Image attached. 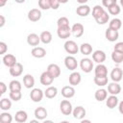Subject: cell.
<instances>
[{
    "mask_svg": "<svg viewBox=\"0 0 123 123\" xmlns=\"http://www.w3.org/2000/svg\"><path fill=\"white\" fill-rule=\"evenodd\" d=\"M57 94H58V88L56 86H48L44 91V96L48 99L55 98L57 96Z\"/></svg>",
    "mask_w": 123,
    "mask_h": 123,
    "instance_id": "cell-28",
    "label": "cell"
},
{
    "mask_svg": "<svg viewBox=\"0 0 123 123\" xmlns=\"http://www.w3.org/2000/svg\"><path fill=\"white\" fill-rule=\"evenodd\" d=\"M58 28H63V27H69V20L65 16H62L57 21Z\"/></svg>",
    "mask_w": 123,
    "mask_h": 123,
    "instance_id": "cell-40",
    "label": "cell"
},
{
    "mask_svg": "<svg viewBox=\"0 0 123 123\" xmlns=\"http://www.w3.org/2000/svg\"><path fill=\"white\" fill-rule=\"evenodd\" d=\"M44 96V92L38 88V87H36V88H33L30 92V98L33 102H36V103H38L42 100Z\"/></svg>",
    "mask_w": 123,
    "mask_h": 123,
    "instance_id": "cell-3",
    "label": "cell"
},
{
    "mask_svg": "<svg viewBox=\"0 0 123 123\" xmlns=\"http://www.w3.org/2000/svg\"><path fill=\"white\" fill-rule=\"evenodd\" d=\"M68 81H69V84H70L72 86L79 85V84L81 83V81H82L81 74H80L79 72H76V71L72 72V73L69 75V77H68Z\"/></svg>",
    "mask_w": 123,
    "mask_h": 123,
    "instance_id": "cell-17",
    "label": "cell"
},
{
    "mask_svg": "<svg viewBox=\"0 0 123 123\" xmlns=\"http://www.w3.org/2000/svg\"><path fill=\"white\" fill-rule=\"evenodd\" d=\"M9 95H10V99L12 100V101H15V102L19 101L22 97L21 91H10Z\"/></svg>",
    "mask_w": 123,
    "mask_h": 123,
    "instance_id": "cell-42",
    "label": "cell"
},
{
    "mask_svg": "<svg viewBox=\"0 0 123 123\" xmlns=\"http://www.w3.org/2000/svg\"><path fill=\"white\" fill-rule=\"evenodd\" d=\"M3 63L8 66V67H12L13 65H15L17 63L16 62V58L15 56H13L12 54H6L3 56Z\"/></svg>",
    "mask_w": 123,
    "mask_h": 123,
    "instance_id": "cell-10",
    "label": "cell"
},
{
    "mask_svg": "<svg viewBox=\"0 0 123 123\" xmlns=\"http://www.w3.org/2000/svg\"><path fill=\"white\" fill-rule=\"evenodd\" d=\"M105 37H106V38H107L109 41L113 42V41H115V40L118 39L119 34H118V31H114V30H112V29L108 28V29L106 30V32H105Z\"/></svg>",
    "mask_w": 123,
    "mask_h": 123,
    "instance_id": "cell-15",
    "label": "cell"
},
{
    "mask_svg": "<svg viewBox=\"0 0 123 123\" xmlns=\"http://www.w3.org/2000/svg\"><path fill=\"white\" fill-rule=\"evenodd\" d=\"M111 60L115 63H121L123 62V54L119 53V52H116V51H112V53H111Z\"/></svg>",
    "mask_w": 123,
    "mask_h": 123,
    "instance_id": "cell-39",
    "label": "cell"
},
{
    "mask_svg": "<svg viewBox=\"0 0 123 123\" xmlns=\"http://www.w3.org/2000/svg\"><path fill=\"white\" fill-rule=\"evenodd\" d=\"M109 19H110V15H109V13L107 12H105L103 14H101L99 17H97V18H95V21L97 22V24H99V25H104V24H106L108 21H109Z\"/></svg>",
    "mask_w": 123,
    "mask_h": 123,
    "instance_id": "cell-37",
    "label": "cell"
},
{
    "mask_svg": "<svg viewBox=\"0 0 123 123\" xmlns=\"http://www.w3.org/2000/svg\"><path fill=\"white\" fill-rule=\"evenodd\" d=\"M80 123H92V122L89 119H82Z\"/></svg>",
    "mask_w": 123,
    "mask_h": 123,
    "instance_id": "cell-51",
    "label": "cell"
},
{
    "mask_svg": "<svg viewBox=\"0 0 123 123\" xmlns=\"http://www.w3.org/2000/svg\"><path fill=\"white\" fill-rule=\"evenodd\" d=\"M119 103H118V98H117V96H115V95H111V96H109L107 99H106V105H107V107L109 108V109H114L117 105H118Z\"/></svg>",
    "mask_w": 123,
    "mask_h": 123,
    "instance_id": "cell-29",
    "label": "cell"
},
{
    "mask_svg": "<svg viewBox=\"0 0 123 123\" xmlns=\"http://www.w3.org/2000/svg\"><path fill=\"white\" fill-rule=\"evenodd\" d=\"M7 50H8L7 44L4 41H1L0 42V54L1 55H5V53L7 52Z\"/></svg>",
    "mask_w": 123,
    "mask_h": 123,
    "instance_id": "cell-47",
    "label": "cell"
},
{
    "mask_svg": "<svg viewBox=\"0 0 123 123\" xmlns=\"http://www.w3.org/2000/svg\"><path fill=\"white\" fill-rule=\"evenodd\" d=\"M39 37H40V41L44 44H49L51 41H52V34L49 32V31H43L40 33L39 35Z\"/></svg>",
    "mask_w": 123,
    "mask_h": 123,
    "instance_id": "cell-30",
    "label": "cell"
},
{
    "mask_svg": "<svg viewBox=\"0 0 123 123\" xmlns=\"http://www.w3.org/2000/svg\"><path fill=\"white\" fill-rule=\"evenodd\" d=\"M95 77H108V69L107 66L103 63L98 64L94 69Z\"/></svg>",
    "mask_w": 123,
    "mask_h": 123,
    "instance_id": "cell-20",
    "label": "cell"
},
{
    "mask_svg": "<svg viewBox=\"0 0 123 123\" xmlns=\"http://www.w3.org/2000/svg\"><path fill=\"white\" fill-rule=\"evenodd\" d=\"M86 113V111L85 108L82 107V106H77L76 108L73 109V111H72V114H73L74 118H76V119H81V120L85 118Z\"/></svg>",
    "mask_w": 123,
    "mask_h": 123,
    "instance_id": "cell-14",
    "label": "cell"
},
{
    "mask_svg": "<svg viewBox=\"0 0 123 123\" xmlns=\"http://www.w3.org/2000/svg\"><path fill=\"white\" fill-rule=\"evenodd\" d=\"M21 87H22L21 83L17 80H12L9 84L10 91H21Z\"/></svg>",
    "mask_w": 123,
    "mask_h": 123,
    "instance_id": "cell-33",
    "label": "cell"
},
{
    "mask_svg": "<svg viewBox=\"0 0 123 123\" xmlns=\"http://www.w3.org/2000/svg\"><path fill=\"white\" fill-rule=\"evenodd\" d=\"M76 13L80 16H86L90 13V7L88 5H80L76 9Z\"/></svg>",
    "mask_w": 123,
    "mask_h": 123,
    "instance_id": "cell-26",
    "label": "cell"
},
{
    "mask_svg": "<svg viewBox=\"0 0 123 123\" xmlns=\"http://www.w3.org/2000/svg\"><path fill=\"white\" fill-rule=\"evenodd\" d=\"M63 47H64L65 52L68 53V54H70V56L77 54L78 51H79V47H78L77 43H76L74 40H70V39H69V40H66V41L64 42Z\"/></svg>",
    "mask_w": 123,
    "mask_h": 123,
    "instance_id": "cell-1",
    "label": "cell"
},
{
    "mask_svg": "<svg viewBox=\"0 0 123 123\" xmlns=\"http://www.w3.org/2000/svg\"><path fill=\"white\" fill-rule=\"evenodd\" d=\"M113 51H116V52H119V53L123 54V41L115 43V45L113 46Z\"/></svg>",
    "mask_w": 123,
    "mask_h": 123,
    "instance_id": "cell-44",
    "label": "cell"
},
{
    "mask_svg": "<svg viewBox=\"0 0 123 123\" xmlns=\"http://www.w3.org/2000/svg\"><path fill=\"white\" fill-rule=\"evenodd\" d=\"M108 11H109V13H111L112 15H117L121 12V7L116 3L112 6H111L110 8H108Z\"/></svg>",
    "mask_w": 123,
    "mask_h": 123,
    "instance_id": "cell-41",
    "label": "cell"
},
{
    "mask_svg": "<svg viewBox=\"0 0 123 123\" xmlns=\"http://www.w3.org/2000/svg\"><path fill=\"white\" fill-rule=\"evenodd\" d=\"M47 114H48L47 110L44 107H38L35 110V117L37 120H44L46 118Z\"/></svg>",
    "mask_w": 123,
    "mask_h": 123,
    "instance_id": "cell-22",
    "label": "cell"
},
{
    "mask_svg": "<svg viewBox=\"0 0 123 123\" xmlns=\"http://www.w3.org/2000/svg\"><path fill=\"white\" fill-rule=\"evenodd\" d=\"M40 42V37L38 35L35 34V33H31L28 35L27 37V43L31 46H37Z\"/></svg>",
    "mask_w": 123,
    "mask_h": 123,
    "instance_id": "cell-16",
    "label": "cell"
},
{
    "mask_svg": "<svg viewBox=\"0 0 123 123\" xmlns=\"http://www.w3.org/2000/svg\"><path fill=\"white\" fill-rule=\"evenodd\" d=\"M80 51L83 55L85 56H88L92 53V46L91 44L87 43V42H85V43H82L81 46H80Z\"/></svg>",
    "mask_w": 123,
    "mask_h": 123,
    "instance_id": "cell-31",
    "label": "cell"
},
{
    "mask_svg": "<svg viewBox=\"0 0 123 123\" xmlns=\"http://www.w3.org/2000/svg\"><path fill=\"white\" fill-rule=\"evenodd\" d=\"M7 90V86L4 82H0V94H4Z\"/></svg>",
    "mask_w": 123,
    "mask_h": 123,
    "instance_id": "cell-48",
    "label": "cell"
},
{
    "mask_svg": "<svg viewBox=\"0 0 123 123\" xmlns=\"http://www.w3.org/2000/svg\"><path fill=\"white\" fill-rule=\"evenodd\" d=\"M27 119H28V114L25 111H18L15 112L14 120L17 123H24L27 121Z\"/></svg>",
    "mask_w": 123,
    "mask_h": 123,
    "instance_id": "cell-27",
    "label": "cell"
},
{
    "mask_svg": "<svg viewBox=\"0 0 123 123\" xmlns=\"http://www.w3.org/2000/svg\"><path fill=\"white\" fill-rule=\"evenodd\" d=\"M64 65H65V67H66L68 70L74 71V70L77 69V67H78V62H77V60L75 59V57L69 55V56L65 57V59H64Z\"/></svg>",
    "mask_w": 123,
    "mask_h": 123,
    "instance_id": "cell-4",
    "label": "cell"
},
{
    "mask_svg": "<svg viewBox=\"0 0 123 123\" xmlns=\"http://www.w3.org/2000/svg\"><path fill=\"white\" fill-rule=\"evenodd\" d=\"M93 81L98 86H105L108 85V77H94Z\"/></svg>",
    "mask_w": 123,
    "mask_h": 123,
    "instance_id": "cell-38",
    "label": "cell"
},
{
    "mask_svg": "<svg viewBox=\"0 0 123 123\" xmlns=\"http://www.w3.org/2000/svg\"><path fill=\"white\" fill-rule=\"evenodd\" d=\"M122 26V21L121 19L119 18H113L110 21V24H109V28L110 29H112L114 31H118Z\"/></svg>",
    "mask_w": 123,
    "mask_h": 123,
    "instance_id": "cell-32",
    "label": "cell"
},
{
    "mask_svg": "<svg viewBox=\"0 0 123 123\" xmlns=\"http://www.w3.org/2000/svg\"><path fill=\"white\" fill-rule=\"evenodd\" d=\"M60 110H61L62 113H63L64 115H69L73 111L72 104L70 103L69 100H62L60 104Z\"/></svg>",
    "mask_w": 123,
    "mask_h": 123,
    "instance_id": "cell-5",
    "label": "cell"
},
{
    "mask_svg": "<svg viewBox=\"0 0 123 123\" xmlns=\"http://www.w3.org/2000/svg\"><path fill=\"white\" fill-rule=\"evenodd\" d=\"M123 78V71L121 68L119 67H114L111 72V79L114 82V83H118L122 80Z\"/></svg>",
    "mask_w": 123,
    "mask_h": 123,
    "instance_id": "cell-12",
    "label": "cell"
},
{
    "mask_svg": "<svg viewBox=\"0 0 123 123\" xmlns=\"http://www.w3.org/2000/svg\"><path fill=\"white\" fill-rule=\"evenodd\" d=\"M39 81H40V84L42 86H50V85H52L53 81H54V78L47 72V71H44L41 73L40 75V78H39Z\"/></svg>",
    "mask_w": 123,
    "mask_h": 123,
    "instance_id": "cell-7",
    "label": "cell"
},
{
    "mask_svg": "<svg viewBox=\"0 0 123 123\" xmlns=\"http://www.w3.org/2000/svg\"><path fill=\"white\" fill-rule=\"evenodd\" d=\"M31 55L35 58H37V59H41V58H44L46 56V50L43 48V47H34L31 51Z\"/></svg>",
    "mask_w": 123,
    "mask_h": 123,
    "instance_id": "cell-21",
    "label": "cell"
},
{
    "mask_svg": "<svg viewBox=\"0 0 123 123\" xmlns=\"http://www.w3.org/2000/svg\"><path fill=\"white\" fill-rule=\"evenodd\" d=\"M0 19H1L0 27H3V26L5 25V17H4V15H0Z\"/></svg>",
    "mask_w": 123,
    "mask_h": 123,
    "instance_id": "cell-50",
    "label": "cell"
},
{
    "mask_svg": "<svg viewBox=\"0 0 123 123\" xmlns=\"http://www.w3.org/2000/svg\"><path fill=\"white\" fill-rule=\"evenodd\" d=\"M116 3H117L116 0H103L102 1V5L104 7H106V8H110L111 6H112V5L116 4Z\"/></svg>",
    "mask_w": 123,
    "mask_h": 123,
    "instance_id": "cell-45",
    "label": "cell"
},
{
    "mask_svg": "<svg viewBox=\"0 0 123 123\" xmlns=\"http://www.w3.org/2000/svg\"><path fill=\"white\" fill-rule=\"evenodd\" d=\"M80 67L85 73H89L93 69V62L88 58H84L80 61Z\"/></svg>",
    "mask_w": 123,
    "mask_h": 123,
    "instance_id": "cell-2",
    "label": "cell"
},
{
    "mask_svg": "<svg viewBox=\"0 0 123 123\" xmlns=\"http://www.w3.org/2000/svg\"><path fill=\"white\" fill-rule=\"evenodd\" d=\"M16 123H17V122H16Z\"/></svg>",
    "mask_w": 123,
    "mask_h": 123,
    "instance_id": "cell-57",
    "label": "cell"
},
{
    "mask_svg": "<svg viewBox=\"0 0 123 123\" xmlns=\"http://www.w3.org/2000/svg\"><path fill=\"white\" fill-rule=\"evenodd\" d=\"M71 28L70 27H63V28H58L57 29V35L60 38L66 39L71 36Z\"/></svg>",
    "mask_w": 123,
    "mask_h": 123,
    "instance_id": "cell-13",
    "label": "cell"
},
{
    "mask_svg": "<svg viewBox=\"0 0 123 123\" xmlns=\"http://www.w3.org/2000/svg\"><path fill=\"white\" fill-rule=\"evenodd\" d=\"M61 2L59 0H50V8L53 10H57L60 7Z\"/></svg>",
    "mask_w": 123,
    "mask_h": 123,
    "instance_id": "cell-46",
    "label": "cell"
},
{
    "mask_svg": "<svg viewBox=\"0 0 123 123\" xmlns=\"http://www.w3.org/2000/svg\"><path fill=\"white\" fill-rule=\"evenodd\" d=\"M108 92L111 93V95H118L121 92V86L118 83H111L108 85Z\"/></svg>",
    "mask_w": 123,
    "mask_h": 123,
    "instance_id": "cell-18",
    "label": "cell"
},
{
    "mask_svg": "<svg viewBox=\"0 0 123 123\" xmlns=\"http://www.w3.org/2000/svg\"><path fill=\"white\" fill-rule=\"evenodd\" d=\"M5 4H6V2H5V1H1V2H0V6H4Z\"/></svg>",
    "mask_w": 123,
    "mask_h": 123,
    "instance_id": "cell-54",
    "label": "cell"
},
{
    "mask_svg": "<svg viewBox=\"0 0 123 123\" xmlns=\"http://www.w3.org/2000/svg\"><path fill=\"white\" fill-rule=\"evenodd\" d=\"M105 12H106V11L104 10V8H103L102 6L96 5V6H94V8L92 9V16H93L94 19H95V18L99 17L101 14H103Z\"/></svg>",
    "mask_w": 123,
    "mask_h": 123,
    "instance_id": "cell-36",
    "label": "cell"
},
{
    "mask_svg": "<svg viewBox=\"0 0 123 123\" xmlns=\"http://www.w3.org/2000/svg\"><path fill=\"white\" fill-rule=\"evenodd\" d=\"M92 60L93 62H97L98 64L103 63L106 61V54L102 50H96L92 53Z\"/></svg>",
    "mask_w": 123,
    "mask_h": 123,
    "instance_id": "cell-8",
    "label": "cell"
},
{
    "mask_svg": "<svg viewBox=\"0 0 123 123\" xmlns=\"http://www.w3.org/2000/svg\"><path fill=\"white\" fill-rule=\"evenodd\" d=\"M12 108V101L8 98H2L0 101V109L4 111H9Z\"/></svg>",
    "mask_w": 123,
    "mask_h": 123,
    "instance_id": "cell-34",
    "label": "cell"
},
{
    "mask_svg": "<svg viewBox=\"0 0 123 123\" xmlns=\"http://www.w3.org/2000/svg\"><path fill=\"white\" fill-rule=\"evenodd\" d=\"M54 79L58 78L60 75H61V68L58 64L56 63H50L47 67V70H46Z\"/></svg>",
    "mask_w": 123,
    "mask_h": 123,
    "instance_id": "cell-11",
    "label": "cell"
},
{
    "mask_svg": "<svg viewBox=\"0 0 123 123\" xmlns=\"http://www.w3.org/2000/svg\"><path fill=\"white\" fill-rule=\"evenodd\" d=\"M42 123H54L52 120H44Z\"/></svg>",
    "mask_w": 123,
    "mask_h": 123,
    "instance_id": "cell-53",
    "label": "cell"
},
{
    "mask_svg": "<svg viewBox=\"0 0 123 123\" xmlns=\"http://www.w3.org/2000/svg\"><path fill=\"white\" fill-rule=\"evenodd\" d=\"M38 6L41 10H49L50 8V0H39Z\"/></svg>",
    "mask_w": 123,
    "mask_h": 123,
    "instance_id": "cell-43",
    "label": "cell"
},
{
    "mask_svg": "<svg viewBox=\"0 0 123 123\" xmlns=\"http://www.w3.org/2000/svg\"><path fill=\"white\" fill-rule=\"evenodd\" d=\"M60 123H70L69 121H66V120H63V121H61Z\"/></svg>",
    "mask_w": 123,
    "mask_h": 123,
    "instance_id": "cell-55",
    "label": "cell"
},
{
    "mask_svg": "<svg viewBox=\"0 0 123 123\" xmlns=\"http://www.w3.org/2000/svg\"><path fill=\"white\" fill-rule=\"evenodd\" d=\"M41 18V11L39 9H32L28 12V19L32 22H37Z\"/></svg>",
    "mask_w": 123,
    "mask_h": 123,
    "instance_id": "cell-6",
    "label": "cell"
},
{
    "mask_svg": "<svg viewBox=\"0 0 123 123\" xmlns=\"http://www.w3.org/2000/svg\"><path fill=\"white\" fill-rule=\"evenodd\" d=\"M29 123H39V121H38L37 119H33V120H31Z\"/></svg>",
    "mask_w": 123,
    "mask_h": 123,
    "instance_id": "cell-52",
    "label": "cell"
},
{
    "mask_svg": "<svg viewBox=\"0 0 123 123\" xmlns=\"http://www.w3.org/2000/svg\"><path fill=\"white\" fill-rule=\"evenodd\" d=\"M84 32H85V28L81 23H75L71 27V33L75 37H81L84 35Z\"/></svg>",
    "mask_w": 123,
    "mask_h": 123,
    "instance_id": "cell-9",
    "label": "cell"
},
{
    "mask_svg": "<svg viewBox=\"0 0 123 123\" xmlns=\"http://www.w3.org/2000/svg\"><path fill=\"white\" fill-rule=\"evenodd\" d=\"M120 4H121V7H122V9H123V0L120 1Z\"/></svg>",
    "mask_w": 123,
    "mask_h": 123,
    "instance_id": "cell-56",
    "label": "cell"
},
{
    "mask_svg": "<svg viewBox=\"0 0 123 123\" xmlns=\"http://www.w3.org/2000/svg\"><path fill=\"white\" fill-rule=\"evenodd\" d=\"M118 111L121 114H123V100L118 104Z\"/></svg>",
    "mask_w": 123,
    "mask_h": 123,
    "instance_id": "cell-49",
    "label": "cell"
},
{
    "mask_svg": "<svg viewBox=\"0 0 123 123\" xmlns=\"http://www.w3.org/2000/svg\"><path fill=\"white\" fill-rule=\"evenodd\" d=\"M12 115L8 111H4L0 114V123H12Z\"/></svg>",
    "mask_w": 123,
    "mask_h": 123,
    "instance_id": "cell-35",
    "label": "cell"
},
{
    "mask_svg": "<svg viewBox=\"0 0 123 123\" xmlns=\"http://www.w3.org/2000/svg\"><path fill=\"white\" fill-rule=\"evenodd\" d=\"M22 72H23V65L20 62H17L15 65L10 68V74L12 77H18L22 74Z\"/></svg>",
    "mask_w": 123,
    "mask_h": 123,
    "instance_id": "cell-23",
    "label": "cell"
},
{
    "mask_svg": "<svg viewBox=\"0 0 123 123\" xmlns=\"http://www.w3.org/2000/svg\"><path fill=\"white\" fill-rule=\"evenodd\" d=\"M94 97L97 101L102 102V101H104L108 98V90H106L105 88H99L95 91Z\"/></svg>",
    "mask_w": 123,
    "mask_h": 123,
    "instance_id": "cell-25",
    "label": "cell"
},
{
    "mask_svg": "<svg viewBox=\"0 0 123 123\" xmlns=\"http://www.w3.org/2000/svg\"><path fill=\"white\" fill-rule=\"evenodd\" d=\"M23 85L26 88H32L35 86V78L31 74H26L23 77Z\"/></svg>",
    "mask_w": 123,
    "mask_h": 123,
    "instance_id": "cell-24",
    "label": "cell"
},
{
    "mask_svg": "<svg viewBox=\"0 0 123 123\" xmlns=\"http://www.w3.org/2000/svg\"><path fill=\"white\" fill-rule=\"evenodd\" d=\"M62 95L66 99H70L75 95V88L72 86H65L62 88Z\"/></svg>",
    "mask_w": 123,
    "mask_h": 123,
    "instance_id": "cell-19",
    "label": "cell"
}]
</instances>
